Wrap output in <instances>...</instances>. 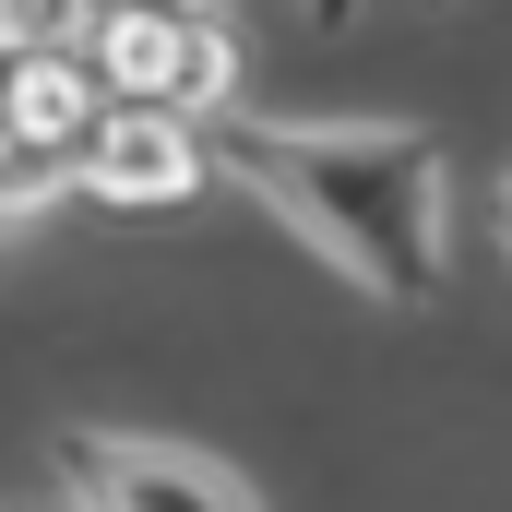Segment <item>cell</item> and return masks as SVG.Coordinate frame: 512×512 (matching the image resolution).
<instances>
[{"instance_id":"6da1fadb","label":"cell","mask_w":512,"mask_h":512,"mask_svg":"<svg viewBox=\"0 0 512 512\" xmlns=\"http://www.w3.org/2000/svg\"><path fill=\"white\" fill-rule=\"evenodd\" d=\"M227 179L322 251L358 298L417 310L453 262V155L429 120H274L227 108Z\"/></svg>"},{"instance_id":"277c9868","label":"cell","mask_w":512,"mask_h":512,"mask_svg":"<svg viewBox=\"0 0 512 512\" xmlns=\"http://www.w3.org/2000/svg\"><path fill=\"white\" fill-rule=\"evenodd\" d=\"M0 131L12 143H84L96 131V72L72 48H24L12 84H0Z\"/></svg>"},{"instance_id":"5b68a950","label":"cell","mask_w":512,"mask_h":512,"mask_svg":"<svg viewBox=\"0 0 512 512\" xmlns=\"http://www.w3.org/2000/svg\"><path fill=\"white\" fill-rule=\"evenodd\" d=\"M179 36H191V0H120V12L96 24V84L167 108V84H179Z\"/></svg>"},{"instance_id":"ba28073f","label":"cell","mask_w":512,"mask_h":512,"mask_svg":"<svg viewBox=\"0 0 512 512\" xmlns=\"http://www.w3.org/2000/svg\"><path fill=\"white\" fill-rule=\"evenodd\" d=\"M36 191H84V179H12V167H0V215H24Z\"/></svg>"},{"instance_id":"52a82bcc","label":"cell","mask_w":512,"mask_h":512,"mask_svg":"<svg viewBox=\"0 0 512 512\" xmlns=\"http://www.w3.org/2000/svg\"><path fill=\"white\" fill-rule=\"evenodd\" d=\"M96 24V0H0V60H24V48H72Z\"/></svg>"},{"instance_id":"9c48e42d","label":"cell","mask_w":512,"mask_h":512,"mask_svg":"<svg viewBox=\"0 0 512 512\" xmlns=\"http://www.w3.org/2000/svg\"><path fill=\"white\" fill-rule=\"evenodd\" d=\"M489 215H501V251H512V167H501V191H489Z\"/></svg>"},{"instance_id":"3957f363","label":"cell","mask_w":512,"mask_h":512,"mask_svg":"<svg viewBox=\"0 0 512 512\" xmlns=\"http://www.w3.org/2000/svg\"><path fill=\"white\" fill-rule=\"evenodd\" d=\"M96 203H191L203 191V120H179V108H155V96H131L108 120L84 131V167H72Z\"/></svg>"},{"instance_id":"8992f818","label":"cell","mask_w":512,"mask_h":512,"mask_svg":"<svg viewBox=\"0 0 512 512\" xmlns=\"http://www.w3.org/2000/svg\"><path fill=\"white\" fill-rule=\"evenodd\" d=\"M179 120H227L239 108V36L215 24V0H191V36H179V84H167Z\"/></svg>"},{"instance_id":"7a4b0ae2","label":"cell","mask_w":512,"mask_h":512,"mask_svg":"<svg viewBox=\"0 0 512 512\" xmlns=\"http://www.w3.org/2000/svg\"><path fill=\"white\" fill-rule=\"evenodd\" d=\"M60 477L84 512H262L227 453L155 441V429H60Z\"/></svg>"}]
</instances>
